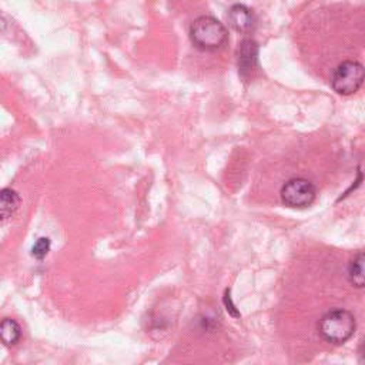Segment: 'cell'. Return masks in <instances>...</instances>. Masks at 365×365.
<instances>
[{"instance_id":"cell-1","label":"cell","mask_w":365,"mask_h":365,"mask_svg":"<svg viewBox=\"0 0 365 365\" xmlns=\"http://www.w3.org/2000/svg\"><path fill=\"white\" fill-rule=\"evenodd\" d=\"M355 328L357 321L354 314L342 308L328 311L317 324V331L320 337L324 341L334 345H341L349 341L354 336Z\"/></svg>"},{"instance_id":"cell-2","label":"cell","mask_w":365,"mask_h":365,"mask_svg":"<svg viewBox=\"0 0 365 365\" xmlns=\"http://www.w3.org/2000/svg\"><path fill=\"white\" fill-rule=\"evenodd\" d=\"M190 39L203 51H216L229 42V32L213 16H201L190 27Z\"/></svg>"},{"instance_id":"cell-3","label":"cell","mask_w":365,"mask_h":365,"mask_svg":"<svg viewBox=\"0 0 365 365\" xmlns=\"http://www.w3.org/2000/svg\"><path fill=\"white\" fill-rule=\"evenodd\" d=\"M364 83V66L354 60H345L337 66L331 77V86L336 93L350 96L360 90Z\"/></svg>"},{"instance_id":"cell-4","label":"cell","mask_w":365,"mask_h":365,"mask_svg":"<svg viewBox=\"0 0 365 365\" xmlns=\"http://www.w3.org/2000/svg\"><path fill=\"white\" fill-rule=\"evenodd\" d=\"M280 196L287 207L305 208L316 201L317 188L307 179H291L283 186Z\"/></svg>"},{"instance_id":"cell-5","label":"cell","mask_w":365,"mask_h":365,"mask_svg":"<svg viewBox=\"0 0 365 365\" xmlns=\"http://www.w3.org/2000/svg\"><path fill=\"white\" fill-rule=\"evenodd\" d=\"M258 60V45L253 39H244L241 42L237 51L238 73L242 79L249 77L257 67Z\"/></svg>"},{"instance_id":"cell-6","label":"cell","mask_w":365,"mask_h":365,"mask_svg":"<svg viewBox=\"0 0 365 365\" xmlns=\"http://www.w3.org/2000/svg\"><path fill=\"white\" fill-rule=\"evenodd\" d=\"M229 25L238 33H250L255 26V16L251 9L244 5H234L230 8Z\"/></svg>"},{"instance_id":"cell-7","label":"cell","mask_w":365,"mask_h":365,"mask_svg":"<svg viewBox=\"0 0 365 365\" xmlns=\"http://www.w3.org/2000/svg\"><path fill=\"white\" fill-rule=\"evenodd\" d=\"M21 205V197L10 188L0 190V221L12 217Z\"/></svg>"},{"instance_id":"cell-8","label":"cell","mask_w":365,"mask_h":365,"mask_svg":"<svg viewBox=\"0 0 365 365\" xmlns=\"http://www.w3.org/2000/svg\"><path fill=\"white\" fill-rule=\"evenodd\" d=\"M22 338V328L14 320L6 318L0 323V340L5 345H16Z\"/></svg>"},{"instance_id":"cell-9","label":"cell","mask_w":365,"mask_h":365,"mask_svg":"<svg viewBox=\"0 0 365 365\" xmlns=\"http://www.w3.org/2000/svg\"><path fill=\"white\" fill-rule=\"evenodd\" d=\"M347 277L349 281L355 288H364L365 280H364V254L360 251L349 264V270H347Z\"/></svg>"},{"instance_id":"cell-10","label":"cell","mask_w":365,"mask_h":365,"mask_svg":"<svg viewBox=\"0 0 365 365\" xmlns=\"http://www.w3.org/2000/svg\"><path fill=\"white\" fill-rule=\"evenodd\" d=\"M49 251H50V240L46 237L39 238L36 242H34V246L32 247V255L38 260L45 258Z\"/></svg>"},{"instance_id":"cell-11","label":"cell","mask_w":365,"mask_h":365,"mask_svg":"<svg viewBox=\"0 0 365 365\" xmlns=\"http://www.w3.org/2000/svg\"><path fill=\"white\" fill-rule=\"evenodd\" d=\"M224 301H225V305H230V308H227V310L231 312V314H233L234 317H238L240 314H238V312L236 311V307H234V305H233V303H231L230 295H225V297H224Z\"/></svg>"}]
</instances>
